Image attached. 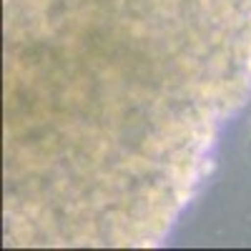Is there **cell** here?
<instances>
[{"label": "cell", "instance_id": "6da1fadb", "mask_svg": "<svg viewBox=\"0 0 251 251\" xmlns=\"http://www.w3.org/2000/svg\"><path fill=\"white\" fill-rule=\"evenodd\" d=\"M8 246H158L251 96V0H3Z\"/></svg>", "mask_w": 251, "mask_h": 251}]
</instances>
